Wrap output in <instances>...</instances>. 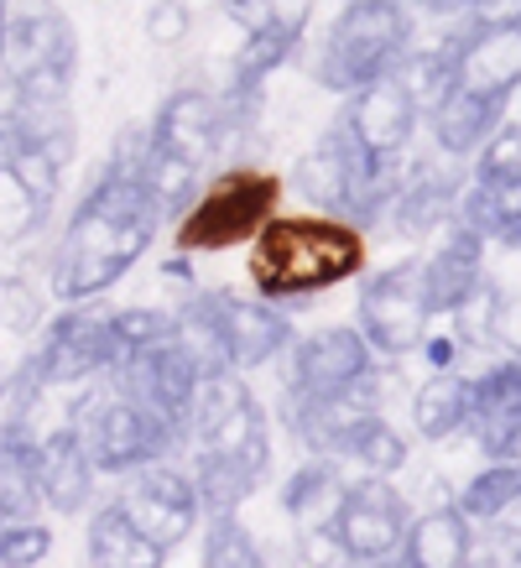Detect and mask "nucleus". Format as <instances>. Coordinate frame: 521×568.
<instances>
[{
  "label": "nucleus",
  "mask_w": 521,
  "mask_h": 568,
  "mask_svg": "<svg viewBox=\"0 0 521 568\" xmlns=\"http://www.w3.org/2000/svg\"><path fill=\"white\" fill-rule=\"evenodd\" d=\"M422 355H428V365H433V371H453V355H459V339H453V334H443V339H433V328H428V339H422Z\"/></svg>",
  "instance_id": "37998d69"
},
{
  "label": "nucleus",
  "mask_w": 521,
  "mask_h": 568,
  "mask_svg": "<svg viewBox=\"0 0 521 568\" xmlns=\"http://www.w3.org/2000/svg\"><path fill=\"white\" fill-rule=\"evenodd\" d=\"M365 272V230L339 214H272L251 245V282L272 303H308Z\"/></svg>",
  "instance_id": "f03ea898"
},
{
  "label": "nucleus",
  "mask_w": 521,
  "mask_h": 568,
  "mask_svg": "<svg viewBox=\"0 0 521 568\" xmlns=\"http://www.w3.org/2000/svg\"><path fill=\"white\" fill-rule=\"evenodd\" d=\"M474 173H496V178H521V121H501L490 131V141L469 156Z\"/></svg>",
  "instance_id": "4c0bfd02"
},
{
  "label": "nucleus",
  "mask_w": 521,
  "mask_h": 568,
  "mask_svg": "<svg viewBox=\"0 0 521 568\" xmlns=\"http://www.w3.org/2000/svg\"><path fill=\"white\" fill-rule=\"evenodd\" d=\"M52 204H42L11 168H0V245H21L32 241L37 230L48 224Z\"/></svg>",
  "instance_id": "72a5a7b5"
},
{
  "label": "nucleus",
  "mask_w": 521,
  "mask_h": 568,
  "mask_svg": "<svg viewBox=\"0 0 521 568\" xmlns=\"http://www.w3.org/2000/svg\"><path fill=\"white\" fill-rule=\"evenodd\" d=\"M486 235H474L464 220H449L443 230H438V245L428 251V256H417V266H422V293H428V308H433V318H443V313L459 303V297L486 276Z\"/></svg>",
  "instance_id": "4be33fe9"
},
{
  "label": "nucleus",
  "mask_w": 521,
  "mask_h": 568,
  "mask_svg": "<svg viewBox=\"0 0 521 568\" xmlns=\"http://www.w3.org/2000/svg\"><path fill=\"white\" fill-rule=\"evenodd\" d=\"M355 328L381 361L417 355V345L433 328V308H428V293H422V266L397 261V266H381V272L365 276L360 297H355Z\"/></svg>",
  "instance_id": "9b49d317"
},
{
  "label": "nucleus",
  "mask_w": 521,
  "mask_h": 568,
  "mask_svg": "<svg viewBox=\"0 0 521 568\" xmlns=\"http://www.w3.org/2000/svg\"><path fill=\"white\" fill-rule=\"evenodd\" d=\"M490 345L505 355H521V297H496V324H490Z\"/></svg>",
  "instance_id": "ea45409f"
},
{
  "label": "nucleus",
  "mask_w": 521,
  "mask_h": 568,
  "mask_svg": "<svg viewBox=\"0 0 521 568\" xmlns=\"http://www.w3.org/2000/svg\"><path fill=\"white\" fill-rule=\"evenodd\" d=\"M464 417H469V376H459V371H433L412 392V428L428 444H443L453 433H464Z\"/></svg>",
  "instance_id": "c85d7f7f"
},
{
  "label": "nucleus",
  "mask_w": 521,
  "mask_h": 568,
  "mask_svg": "<svg viewBox=\"0 0 521 568\" xmlns=\"http://www.w3.org/2000/svg\"><path fill=\"white\" fill-rule=\"evenodd\" d=\"M407 521H412V506L391 485V475H360V480L345 485L324 532L334 537V552H345L355 564H376V558L401 552Z\"/></svg>",
  "instance_id": "ddd939ff"
},
{
  "label": "nucleus",
  "mask_w": 521,
  "mask_h": 568,
  "mask_svg": "<svg viewBox=\"0 0 521 568\" xmlns=\"http://www.w3.org/2000/svg\"><path fill=\"white\" fill-rule=\"evenodd\" d=\"M517 94H521V89H517Z\"/></svg>",
  "instance_id": "de8ad7c7"
},
{
  "label": "nucleus",
  "mask_w": 521,
  "mask_h": 568,
  "mask_svg": "<svg viewBox=\"0 0 521 568\" xmlns=\"http://www.w3.org/2000/svg\"><path fill=\"white\" fill-rule=\"evenodd\" d=\"M177 339L198 355L204 371L229 365V371H260L272 365L282 349L293 345V318L272 303V297H251L235 287H214V293H188L177 303Z\"/></svg>",
  "instance_id": "7ed1b4c3"
},
{
  "label": "nucleus",
  "mask_w": 521,
  "mask_h": 568,
  "mask_svg": "<svg viewBox=\"0 0 521 568\" xmlns=\"http://www.w3.org/2000/svg\"><path fill=\"white\" fill-rule=\"evenodd\" d=\"M69 428H79L89 459L100 475H131V469L152 465V459H173V448L183 444L162 417L136 407L131 396L110 392L104 376H94V392H84L63 417Z\"/></svg>",
  "instance_id": "6e6552de"
},
{
  "label": "nucleus",
  "mask_w": 521,
  "mask_h": 568,
  "mask_svg": "<svg viewBox=\"0 0 521 568\" xmlns=\"http://www.w3.org/2000/svg\"><path fill=\"white\" fill-rule=\"evenodd\" d=\"M345 475H339V459H329V454H313L308 465H297L293 475H287V485H282V511L308 532V527H329L334 506H339V496H345Z\"/></svg>",
  "instance_id": "cd10ccee"
},
{
  "label": "nucleus",
  "mask_w": 521,
  "mask_h": 568,
  "mask_svg": "<svg viewBox=\"0 0 521 568\" xmlns=\"http://www.w3.org/2000/svg\"><path fill=\"white\" fill-rule=\"evenodd\" d=\"M198 376H204V365H198V355L177 339V328H173V334H162L152 345L121 355V361L104 371V386L131 396V402L146 407L152 417H162V423L188 444V413H193Z\"/></svg>",
  "instance_id": "9d476101"
},
{
  "label": "nucleus",
  "mask_w": 521,
  "mask_h": 568,
  "mask_svg": "<svg viewBox=\"0 0 521 568\" xmlns=\"http://www.w3.org/2000/svg\"><path fill=\"white\" fill-rule=\"evenodd\" d=\"M501 245H511V251H521V224H517V230H511V235H505Z\"/></svg>",
  "instance_id": "c03bdc74"
},
{
  "label": "nucleus",
  "mask_w": 521,
  "mask_h": 568,
  "mask_svg": "<svg viewBox=\"0 0 521 568\" xmlns=\"http://www.w3.org/2000/svg\"><path fill=\"white\" fill-rule=\"evenodd\" d=\"M121 506H125V517L167 552L193 532V521L204 517V511H198L193 475L183 465H173V459H152V465L131 469V475H125V490H121Z\"/></svg>",
  "instance_id": "2eb2a0df"
},
{
  "label": "nucleus",
  "mask_w": 521,
  "mask_h": 568,
  "mask_svg": "<svg viewBox=\"0 0 521 568\" xmlns=\"http://www.w3.org/2000/svg\"><path fill=\"white\" fill-rule=\"evenodd\" d=\"M0 381H6V371H0Z\"/></svg>",
  "instance_id": "a18cd8bd"
},
{
  "label": "nucleus",
  "mask_w": 521,
  "mask_h": 568,
  "mask_svg": "<svg viewBox=\"0 0 521 568\" xmlns=\"http://www.w3.org/2000/svg\"><path fill=\"white\" fill-rule=\"evenodd\" d=\"M110 313L115 308H94V297L69 303L58 318H48V328H42L37 349L27 355V365H32L48 386H84V381L104 376V371L125 355Z\"/></svg>",
  "instance_id": "f8f14e48"
},
{
  "label": "nucleus",
  "mask_w": 521,
  "mask_h": 568,
  "mask_svg": "<svg viewBox=\"0 0 521 568\" xmlns=\"http://www.w3.org/2000/svg\"><path fill=\"white\" fill-rule=\"evenodd\" d=\"M188 444L229 454V459L251 465L266 480V469H272V423L260 413V402L251 396V386L241 381V371L214 365V371L198 376L188 413Z\"/></svg>",
  "instance_id": "1a4fd4ad"
},
{
  "label": "nucleus",
  "mask_w": 521,
  "mask_h": 568,
  "mask_svg": "<svg viewBox=\"0 0 521 568\" xmlns=\"http://www.w3.org/2000/svg\"><path fill=\"white\" fill-rule=\"evenodd\" d=\"M412 42V6H401V0H345V11L329 21V32L313 52V79L334 94H349V89L397 69Z\"/></svg>",
  "instance_id": "39448f33"
},
{
  "label": "nucleus",
  "mask_w": 521,
  "mask_h": 568,
  "mask_svg": "<svg viewBox=\"0 0 521 568\" xmlns=\"http://www.w3.org/2000/svg\"><path fill=\"white\" fill-rule=\"evenodd\" d=\"M517 496H521V459H490V465L459 490L453 506H459V511L474 521V532H480V527H486L501 506H511Z\"/></svg>",
  "instance_id": "2f4dec72"
},
{
  "label": "nucleus",
  "mask_w": 521,
  "mask_h": 568,
  "mask_svg": "<svg viewBox=\"0 0 521 568\" xmlns=\"http://www.w3.org/2000/svg\"><path fill=\"white\" fill-rule=\"evenodd\" d=\"M141 27H146V42H156V48H177V42L193 32L188 0H152V11H146Z\"/></svg>",
  "instance_id": "58836bf2"
},
{
  "label": "nucleus",
  "mask_w": 521,
  "mask_h": 568,
  "mask_svg": "<svg viewBox=\"0 0 521 568\" xmlns=\"http://www.w3.org/2000/svg\"><path fill=\"white\" fill-rule=\"evenodd\" d=\"M156 224H162V209L146 193V183L100 168L94 189L79 199L73 220L63 224V235L52 245L48 261L52 297L58 303H84V297L110 293L146 256Z\"/></svg>",
  "instance_id": "f257e3e1"
},
{
  "label": "nucleus",
  "mask_w": 521,
  "mask_h": 568,
  "mask_svg": "<svg viewBox=\"0 0 521 568\" xmlns=\"http://www.w3.org/2000/svg\"><path fill=\"white\" fill-rule=\"evenodd\" d=\"M469 552H474V521L459 506H433L407 521L397 558H407L412 568H464Z\"/></svg>",
  "instance_id": "b1692460"
},
{
  "label": "nucleus",
  "mask_w": 521,
  "mask_h": 568,
  "mask_svg": "<svg viewBox=\"0 0 521 568\" xmlns=\"http://www.w3.org/2000/svg\"><path fill=\"white\" fill-rule=\"evenodd\" d=\"M204 564L208 568H256L260 548L256 537L245 532L241 511H208L204 521Z\"/></svg>",
  "instance_id": "f704fd0d"
},
{
  "label": "nucleus",
  "mask_w": 521,
  "mask_h": 568,
  "mask_svg": "<svg viewBox=\"0 0 521 568\" xmlns=\"http://www.w3.org/2000/svg\"><path fill=\"white\" fill-rule=\"evenodd\" d=\"M459 193H464V173H459L453 156L438 152V156H422V162H401L397 199L386 209V224H397L407 241L438 235V230L453 220Z\"/></svg>",
  "instance_id": "f3484780"
},
{
  "label": "nucleus",
  "mask_w": 521,
  "mask_h": 568,
  "mask_svg": "<svg viewBox=\"0 0 521 568\" xmlns=\"http://www.w3.org/2000/svg\"><path fill=\"white\" fill-rule=\"evenodd\" d=\"M282 178L266 168H225L219 178L198 183L188 209L177 214L173 241L183 256H204V251H229V245L256 241V230L277 214Z\"/></svg>",
  "instance_id": "0eeeda50"
},
{
  "label": "nucleus",
  "mask_w": 521,
  "mask_h": 568,
  "mask_svg": "<svg viewBox=\"0 0 521 568\" xmlns=\"http://www.w3.org/2000/svg\"><path fill=\"white\" fill-rule=\"evenodd\" d=\"M79 69V32L52 0H6L0 27V115L27 94H69Z\"/></svg>",
  "instance_id": "423d86ee"
},
{
  "label": "nucleus",
  "mask_w": 521,
  "mask_h": 568,
  "mask_svg": "<svg viewBox=\"0 0 521 568\" xmlns=\"http://www.w3.org/2000/svg\"><path fill=\"white\" fill-rule=\"evenodd\" d=\"M417 121H422V110H417V100L407 94V84H401L397 73H381V79H370V84L349 89L345 110H339V125L376 156L407 152L417 136Z\"/></svg>",
  "instance_id": "dca6fc26"
},
{
  "label": "nucleus",
  "mask_w": 521,
  "mask_h": 568,
  "mask_svg": "<svg viewBox=\"0 0 521 568\" xmlns=\"http://www.w3.org/2000/svg\"><path fill=\"white\" fill-rule=\"evenodd\" d=\"M453 42V84L511 100L521 89V21L501 27H464L449 37Z\"/></svg>",
  "instance_id": "aec40b11"
},
{
  "label": "nucleus",
  "mask_w": 521,
  "mask_h": 568,
  "mask_svg": "<svg viewBox=\"0 0 521 568\" xmlns=\"http://www.w3.org/2000/svg\"><path fill=\"white\" fill-rule=\"evenodd\" d=\"M397 178H401V156L365 152L360 141L334 121L308 152L297 156L293 189L318 214H339V220L370 230V224L386 220V209L397 199Z\"/></svg>",
  "instance_id": "20e7f679"
},
{
  "label": "nucleus",
  "mask_w": 521,
  "mask_h": 568,
  "mask_svg": "<svg viewBox=\"0 0 521 568\" xmlns=\"http://www.w3.org/2000/svg\"><path fill=\"white\" fill-rule=\"evenodd\" d=\"M480 532L496 537V542H505V548L517 552V548H521V496L511 500V506H501V511H496V517H490Z\"/></svg>",
  "instance_id": "79ce46f5"
},
{
  "label": "nucleus",
  "mask_w": 521,
  "mask_h": 568,
  "mask_svg": "<svg viewBox=\"0 0 521 568\" xmlns=\"http://www.w3.org/2000/svg\"><path fill=\"white\" fill-rule=\"evenodd\" d=\"M241 32H287V37H303L308 32V17H313V0H219Z\"/></svg>",
  "instance_id": "473e14b6"
},
{
  "label": "nucleus",
  "mask_w": 521,
  "mask_h": 568,
  "mask_svg": "<svg viewBox=\"0 0 521 568\" xmlns=\"http://www.w3.org/2000/svg\"><path fill=\"white\" fill-rule=\"evenodd\" d=\"M48 324V293L27 272L0 276V328L6 334H37Z\"/></svg>",
  "instance_id": "c9c22d12"
},
{
  "label": "nucleus",
  "mask_w": 521,
  "mask_h": 568,
  "mask_svg": "<svg viewBox=\"0 0 521 568\" xmlns=\"http://www.w3.org/2000/svg\"><path fill=\"white\" fill-rule=\"evenodd\" d=\"M52 552V527H42L37 517H17V521H0V564L6 568H27L37 558Z\"/></svg>",
  "instance_id": "e433bc0d"
},
{
  "label": "nucleus",
  "mask_w": 521,
  "mask_h": 568,
  "mask_svg": "<svg viewBox=\"0 0 521 568\" xmlns=\"http://www.w3.org/2000/svg\"><path fill=\"white\" fill-rule=\"evenodd\" d=\"M422 121H428L433 152L453 156V162H469V156H474L490 141V131L505 121V100H496V94H480V89L453 84L443 100L422 110Z\"/></svg>",
  "instance_id": "5701e85b"
},
{
  "label": "nucleus",
  "mask_w": 521,
  "mask_h": 568,
  "mask_svg": "<svg viewBox=\"0 0 521 568\" xmlns=\"http://www.w3.org/2000/svg\"><path fill=\"white\" fill-rule=\"evenodd\" d=\"M152 136H156V146L188 156L193 168H208L214 152L225 146V104H219L214 89L183 84L152 115Z\"/></svg>",
  "instance_id": "412c9836"
},
{
  "label": "nucleus",
  "mask_w": 521,
  "mask_h": 568,
  "mask_svg": "<svg viewBox=\"0 0 521 568\" xmlns=\"http://www.w3.org/2000/svg\"><path fill=\"white\" fill-rule=\"evenodd\" d=\"M453 220H464L474 235L486 241H505L521 224V178H496V173H469Z\"/></svg>",
  "instance_id": "bb28decb"
},
{
  "label": "nucleus",
  "mask_w": 521,
  "mask_h": 568,
  "mask_svg": "<svg viewBox=\"0 0 521 568\" xmlns=\"http://www.w3.org/2000/svg\"><path fill=\"white\" fill-rule=\"evenodd\" d=\"M32 475H37L42 506L58 511V517H79L89 500H94V490H100V485H94L100 469L89 459L79 428H69V423H58V428L32 438Z\"/></svg>",
  "instance_id": "6ab92c4d"
},
{
  "label": "nucleus",
  "mask_w": 521,
  "mask_h": 568,
  "mask_svg": "<svg viewBox=\"0 0 521 568\" xmlns=\"http://www.w3.org/2000/svg\"><path fill=\"white\" fill-rule=\"evenodd\" d=\"M193 490H198V511H241L245 500L256 496L260 475L241 459H229V454H214V448H198L193 454Z\"/></svg>",
  "instance_id": "c756f323"
},
{
  "label": "nucleus",
  "mask_w": 521,
  "mask_h": 568,
  "mask_svg": "<svg viewBox=\"0 0 521 568\" xmlns=\"http://www.w3.org/2000/svg\"><path fill=\"white\" fill-rule=\"evenodd\" d=\"M407 454H412V448L386 423V413H370L349 428L345 448H339V465H360V475H397V469L407 465Z\"/></svg>",
  "instance_id": "7c9ffc66"
},
{
  "label": "nucleus",
  "mask_w": 521,
  "mask_h": 568,
  "mask_svg": "<svg viewBox=\"0 0 521 568\" xmlns=\"http://www.w3.org/2000/svg\"><path fill=\"white\" fill-rule=\"evenodd\" d=\"M459 21H464V27H501V21H521V0H464Z\"/></svg>",
  "instance_id": "a19ab883"
},
{
  "label": "nucleus",
  "mask_w": 521,
  "mask_h": 568,
  "mask_svg": "<svg viewBox=\"0 0 521 568\" xmlns=\"http://www.w3.org/2000/svg\"><path fill=\"white\" fill-rule=\"evenodd\" d=\"M401 6H407V0H401Z\"/></svg>",
  "instance_id": "49530a36"
},
{
  "label": "nucleus",
  "mask_w": 521,
  "mask_h": 568,
  "mask_svg": "<svg viewBox=\"0 0 521 568\" xmlns=\"http://www.w3.org/2000/svg\"><path fill=\"white\" fill-rule=\"evenodd\" d=\"M376 365V349L365 345V334L355 324H324L303 334L282 349V392L297 396H334L349 381H360Z\"/></svg>",
  "instance_id": "4468645a"
},
{
  "label": "nucleus",
  "mask_w": 521,
  "mask_h": 568,
  "mask_svg": "<svg viewBox=\"0 0 521 568\" xmlns=\"http://www.w3.org/2000/svg\"><path fill=\"white\" fill-rule=\"evenodd\" d=\"M84 552L94 558V564H104V568H156L162 558H167V548H156L152 537L125 517L121 500H110V506H100V511L89 517Z\"/></svg>",
  "instance_id": "a878e982"
},
{
  "label": "nucleus",
  "mask_w": 521,
  "mask_h": 568,
  "mask_svg": "<svg viewBox=\"0 0 521 568\" xmlns=\"http://www.w3.org/2000/svg\"><path fill=\"white\" fill-rule=\"evenodd\" d=\"M0 121L11 125L27 146L48 152L52 162H63V168H69L73 152H79V125H73L69 94H27V100H11Z\"/></svg>",
  "instance_id": "393cba45"
},
{
  "label": "nucleus",
  "mask_w": 521,
  "mask_h": 568,
  "mask_svg": "<svg viewBox=\"0 0 521 568\" xmlns=\"http://www.w3.org/2000/svg\"><path fill=\"white\" fill-rule=\"evenodd\" d=\"M464 433L480 444L486 459H517L521 454V355H505L469 381Z\"/></svg>",
  "instance_id": "a211bd4d"
}]
</instances>
